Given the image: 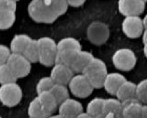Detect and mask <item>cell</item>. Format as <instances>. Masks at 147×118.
Instances as JSON below:
<instances>
[{
	"label": "cell",
	"mask_w": 147,
	"mask_h": 118,
	"mask_svg": "<svg viewBox=\"0 0 147 118\" xmlns=\"http://www.w3.org/2000/svg\"><path fill=\"white\" fill-rule=\"evenodd\" d=\"M68 89L73 95L78 98H86L93 93L94 88L83 74H76L72 78L68 84Z\"/></svg>",
	"instance_id": "obj_8"
},
{
	"label": "cell",
	"mask_w": 147,
	"mask_h": 118,
	"mask_svg": "<svg viewBox=\"0 0 147 118\" xmlns=\"http://www.w3.org/2000/svg\"><path fill=\"white\" fill-rule=\"evenodd\" d=\"M0 118H3V117H1V116H0Z\"/></svg>",
	"instance_id": "obj_39"
},
{
	"label": "cell",
	"mask_w": 147,
	"mask_h": 118,
	"mask_svg": "<svg viewBox=\"0 0 147 118\" xmlns=\"http://www.w3.org/2000/svg\"><path fill=\"white\" fill-rule=\"evenodd\" d=\"M67 2V5L73 7H81L82 5H84V3L86 1L84 0H68Z\"/></svg>",
	"instance_id": "obj_32"
},
{
	"label": "cell",
	"mask_w": 147,
	"mask_h": 118,
	"mask_svg": "<svg viewBox=\"0 0 147 118\" xmlns=\"http://www.w3.org/2000/svg\"><path fill=\"white\" fill-rule=\"evenodd\" d=\"M10 55L11 51L9 47L6 46V45L0 44V66L7 64V61Z\"/></svg>",
	"instance_id": "obj_30"
},
{
	"label": "cell",
	"mask_w": 147,
	"mask_h": 118,
	"mask_svg": "<svg viewBox=\"0 0 147 118\" xmlns=\"http://www.w3.org/2000/svg\"><path fill=\"white\" fill-rule=\"evenodd\" d=\"M122 118H140L142 108L144 104H142L137 99H131L128 101L122 102Z\"/></svg>",
	"instance_id": "obj_15"
},
{
	"label": "cell",
	"mask_w": 147,
	"mask_h": 118,
	"mask_svg": "<svg viewBox=\"0 0 147 118\" xmlns=\"http://www.w3.org/2000/svg\"><path fill=\"white\" fill-rule=\"evenodd\" d=\"M111 61L116 69L122 71H129L135 67L137 58L131 49L124 48L114 52Z\"/></svg>",
	"instance_id": "obj_4"
},
{
	"label": "cell",
	"mask_w": 147,
	"mask_h": 118,
	"mask_svg": "<svg viewBox=\"0 0 147 118\" xmlns=\"http://www.w3.org/2000/svg\"><path fill=\"white\" fill-rule=\"evenodd\" d=\"M55 83H53V81L52 80V78L49 77H43L39 80L38 83L36 85V92L37 93H40L42 92H48L51 89L53 88V86Z\"/></svg>",
	"instance_id": "obj_29"
},
{
	"label": "cell",
	"mask_w": 147,
	"mask_h": 118,
	"mask_svg": "<svg viewBox=\"0 0 147 118\" xmlns=\"http://www.w3.org/2000/svg\"><path fill=\"white\" fill-rule=\"evenodd\" d=\"M79 51H76V49H65V51H57L55 64H63L71 68Z\"/></svg>",
	"instance_id": "obj_20"
},
{
	"label": "cell",
	"mask_w": 147,
	"mask_h": 118,
	"mask_svg": "<svg viewBox=\"0 0 147 118\" xmlns=\"http://www.w3.org/2000/svg\"><path fill=\"white\" fill-rule=\"evenodd\" d=\"M16 20L15 11L8 9H0V29L11 28Z\"/></svg>",
	"instance_id": "obj_23"
},
{
	"label": "cell",
	"mask_w": 147,
	"mask_h": 118,
	"mask_svg": "<svg viewBox=\"0 0 147 118\" xmlns=\"http://www.w3.org/2000/svg\"><path fill=\"white\" fill-rule=\"evenodd\" d=\"M17 1L14 0H0V9H8L16 11Z\"/></svg>",
	"instance_id": "obj_31"
},
{
	"label": "cell",
	"mask_w": 147,
	"mask_h": 118,
	"mask_svg": "<svg viewBox=\"0 0 147 118\" xmlns=\"http://www.w3.org/2000/svg\"><path fill=\"white\" fill-rule=\"evenodd\" d=\"M28 118H30V117H28Z\"/></svg>",
	"instance_id": "obj_40"
},
{
	"label": "cell",
	"mask_w": 147,
	"mask_h": 118,
	"mask_svg": "<svg viewBox=\"0 0 147 118\" xmlns=\"http://www.w3.org/2000/svg\"><path fill=\"white\" fill-rule=\"evenodd\" d=\"M86 37L89 41L100 46L108 41L109 38V26L101 21H94L87 27Z\"/></svg>",
	"instance_id": "obj_6"
},
{
	"label": "cell",
	"mask_w": 147,
	"mask_h": 118,
	"mask_svg": "<svg viewBox=\"0 0 147 118\" xmlns=\"http://www.w3.org/2000/svg\"><path fill=\"white\" fill-rule=\"evenodd\" d=\"M142 36V42H144V44H146L147 43V29L144 30Z\"/></svg>",
	"instance_id": "obj_35"
},
{
	"label": "cell",
	"mask_w": 147,
	"mask_h": 118,
	"mask_svg": "<svg viewBox=\"0 0 147 118\" xmlns=\"http://www.w3.org/2000/svg\"><path fill=\"white\" fill-rule=\"evenodd\" d=\"M31 39H30V37H29L26 34L15 35L11 40L10 45H9V49H10L11 53L23 54Z\"/></svg>",
	"instance_id": "obj_17"
},
{
	"label": "cell",
	"mask_w": 147,
	"mask_h": 118,
	"mask_svg": "<svg viewBox=\"0 0 147 118\" xmlns=\"http://www.w3.org/2000/svg\"><path fill=\"white\" fill-rule=\"evenodd\" d=\"M48 118H76V117H71V116H64V115H51Z\"/></svg>",
	"instance_id": "obj_36"
},
{
	"label": "cell",
	"mask_w": 147,
	"mask_h": 118,
	"mask_svg": "<svg viewBox=\"0 0 147 118\" xmlns=\"http://www.w3.org/2000/svg\"><path fill=\"white\" fill-rule=\"evenodd\" d=\"M28 115L30 118H48L52 115L49 111L42 106L38 98H34L28 106Z\"/></svg>",
	"instance_id": "obj_19"
},
{
	"label": "cell",
	"mask_w": 147,
	"mask_h": 118,
	"mask_svg": "<svg viewBox=\"0 0 147 118\" xmlns=\"http://www.w3.org/2000/svg\"><path fill=\"white\" fill-rule=\"evenodd\" d=\"M104 103H105V99H103V98L96 97V98L92 99L91 101L87 103L86 113L94 118L96 117L102 113L103 107H104Z\"/></svg>",
	"instance_id": "obj_22"
},
{
	"label": "cell",
	"mask_w": 147,
	"mask_h": 118,
	"mask_svg": "<svg viewBox=\"0 0 147 118\" xmlns=\"http://www.w3.org/2000/svg\"><path fill=\"white\" fill-rule=\"evenodd\" d=\"M95 118H122V105L118 99H105L103 111Z\"/></svg>",
	"instance_id": "obj_12"
},
{
	"label": "cell",
	"mask_w": 147,
	"mask_h": 118,
	"mask_svg": "<svg viewBox=\"0 0 147 118\" xmlns=\"http://www.w3.org/2000/svg\"><path fill=\"white\" fill-rule=\"evenodd\" d=\"M136 99L142 104H147V79L136 85Z\"/></svg>",
	"instance_id": "obj_28"
},
{
	"label": "cell",
	"mask_w": 147,
	"mask_h": 118,
	"mask_svg": "<svg viewBox=\"0 0 147 118\" xmlns=\"http://www.w3.org/2000/svg\"><path fill=\"white\" fill-rule=\"evenodd\" d=\"M121 29L123 33L130 39H138L144 30L140 17H126L122 21Z\"/></svg>",
	"instance_id": "obj_10"
},
{
	"label": "cell",
	"mask_w": 147,
	"mask_h": 118,
	"mask_svg": "<svg viewBox=\"0 0 147 118\" xmlns=\"http://www.w3.org/2000/svg\"><path fill=\"white\" fill-rule=\"evenodd\" d=\"M76 118H94V117H92L89 115H87L86 112H83L82 113H80L79 115H77Z\"/></svg>",
	"instance_id": "obj_34"
},
{
	"label": "cell",
	"mask_w": 147,
	"mask_h": 118,
	"mask_svg": "<svg viewBox=\"0 0 147 118\" xmlns=\"http://www.w3.org/2000/svg\"><path fill=\"white\" fill-rule=\"evenodd\" d=\"M30 63L39 61V49L37 45V39H31L30 44L26 48L24 53L22 54Z\"/></svg>",
	"instance_id": "obj_25"
},
{
	"label": "cell",
	"mask_w": 147,
	"mask_h": 118,
	"mask_svg": "<svg viewBox=\"0 0 147 118\" xmlns=\"http://www.w3.org/2000/svg\"><path fill=\"white\" fill-rule=\"evenodd\" d=\"M37 45L39 49V62L46 67L53 66L57 55V43L52 38L42 37L37 39Z\"/></svg>",
	"instance_id": "obj_3"
},
{
	"label": "cell",
	"mask_w": 147,
	"mask_h": 118,
	"mask_svg": "<svg viewBox=\"0 0 147 118\" xmlns=\"http://www.w3.org/2000/svg\"><path fill=\"white\" fill-rule=\"evenodd\" d=\"M16 81L17 78L7 64L0 66V84L3 85L10 83H16Z\"/></svg>",
	"instance_id": "obj_27"
},
{
	"label": "cell",
	"mask_w": 147,
	"mask_h": 118,
	"mask_svg": "<svg viewBox=\"0 0 147 118\" xmlns=\"http://www.w3.org/2000/svg\"><path fill=\"white\" fill-rule=\"evenodd\" d=\"M127 80L122 74L118 72H111L108 73L103 84V88L110 95H116L121 86L125 83Z\"/></svg>",
	"instance_id": "obj_14"
},
{
	"label": "cell",
	"mask_w": 147,
	"mask_h": 118,
	"mask_svg": "<svg viewBox=\"0 0 147 118\" xmlns=\"http://www.w3.org/2000/svg\"><path fill=\"white\" fill-rule=\"evenodd\" d=\"M144 55L147 58V43L144 44Z\"/></svg>",
	"instance_id": "obj_38"
},
{
	"label": "cell",
	"mask_w": 147,
	"mask_h": 118,
	"mask_svg": "<svg viewBox=\"0 0 147 118\" xmlns=\"http://www.w3.org/2000/svg\"><path fill=\"white\" fill-rule=\"evenodd\" d=\"M59 115L64 116L76 117L83 112V106L80 102L76 99L68 98L58 106Z\"/></svg>",
	"instance_id": "obj_13"
},
{
	"label": "cell",
	"mask_w": 147,
	"mask_h": 118,
	"mask_svg": "<svg viewBox=\"0 0 147 118\" xmlns=\"http://www.w3.org/2000/svg\"><path fill=\"white\" fill-rule=\"evenodd\" d=\"M50 92L56 99L58 104H61L63 102L67 100L69 97V89L66 87L65 85L62 84H54L53 88L50 90Z\"/></svg>",
	"instance_id": "obj_26"
},
{
	"label": "cell",
	"mask_w": 147,
	"mask_h": 118,
	"mask_svg": "<svg viewBox=\"0 0 147 118\" xmlns=\"http://www.w3.org/2000/svg\"><path fill=\"white\" fill-rule=\"evenodd\" d=\"M82 74L86 76L94 89H100L103 87L108 71L105 62L100 59L94 57Z\"/></svg>",
	"instance_id": "obj_2"
},
{
	"label": "cell",
	"mask_w": 147,
	"mask_h": 118,
	"mask_svg": "<svg viewBox=\"0 0 147 118\" xmlns=\"http://www.w3.org/2000/svg\"><path fill=\"white\" fill-rule=\"evenodd\" d=\"M22 98V90L17 83L0 86V103L7 107L16 106Z\"/></svg>",
	"instance_id": "obj_5"
},
{
	"label": "cell",
	"mask_w": 147,
	"mask_h": 118,
	"mask_svg": "<svg viewBox=\"0 0 147 118\" xmlns=\"http://www.w3.org/2000/svg\"><path fill=\"white\" fill-rule=\"evenodd\" d=\"M37 98H38L39 102L42 104V106L47 111H49L51 113H53L59 106L56 99L54 98V96L52 94V93H51L50 91L39 93Z\"/></svg>",
	"instance_id": "obj_21"
},
{
	"label": "cell",
	"mask_w": 147,
	"mask_h": 118,
	"mask_svg": "<svg viewBox=\"0 0 147 118\" xmlns=\"http://www.w3.org/2000/svg\"><path fill=\"white\" fill-rule=\"evenodd\" d=\"M65 49H76V51H82L81 44L75 38H63L57 42V51H65Z\"/></svg>",
	"instance_id": "obj_24"
},
{
	"label": "cell",
	"mask_w": 147,
	"mask_h": 118,
	"mask_svg": "<svg viewBox=\"0 0 147 118\" xmlns=\"http://www.w3.org/2000/svg\"><path fill=\"white\" fill-rule=\"evenodd\" d=\"M74 76H75V72L72 71L71 68L63 64H54L50 74V77L55 84H62L65 86L69 84Z\"/></svg>",
	"instance_id": "obj_11"
},
{
	"label": "cell",
	"mask_w": 147,
	"mask_h": 118,
	"mask_svg": "<svg viewBox=\"0 0 147 118\" xmlns=\"http://www.w3.org/2000/svg\"><path fill=\"white\" fill-rule=\"evenodd\" d=\"M144 0H119L118 2L119 11L124 17H139L145 9Z\"/></svg>",
	"instance_id": "obj_9"
},
{
	"label": "cell",
	"mask_w": 147,
	"mask_h": 118,
	"mask_svg": "<svg viewBox=\"0 0 147 118\" xmlns=\"http://www.w3.org/2000/svg\"><path fill=\"white\" fill-rule=\"evenodd\" d=\"M94 59V56L89 51H80L78 52L75 61L71 66L72 71L77 74H82V72L89 64L90 61Z\"/></svg>",
	"instance_id": "obj_16"
},
{
	"label": "cell",
	"mask_w": 147,
	"mask_h": 118,
	"mask_svg": "<svg viewBox=\"0 0 147 118\" xmlns=\"http://www.w3.org/2000/svg\"><path fill=\"white\" fill-rule=\"evenodd\" d=\"M140 118H147V104H144V105H142Z\"/></svg>",
	"instance_id": "obj_33"
},
{
	"label": "cell",
	"mask_w": 147,
	"mask_h": 118,
	"mask_svg": "<svg viewBox=\"0 0 147 118\" xmlns=\"http://www.w3.org/2000/svg\"><path fill=\"white\" fill-rule=\"evenodd\" d=\"M7 65L17 79L28 76L31 70V63L22 54L11 53L7 61Z\"/></svg>",
	"instance_id": "obj_7"
},
{
	"label": "cell",
	"mask_w": 147,
	"mask_h": 118,
	"mask_svg": "<svg viewBox=\"0 0 147 118\" xmlns=\"http://www.w3.org/2000/svg\"><path fill=\"white\" fill-rule=\"evenodd\" d=\"M142 20V25H144V29H147V14L144 16V17Z\"/></svg>",
	"instance_id": "obj_37"
},
{
	"label": "cell",
	"mask_w": 147,
	"mask_h": 118,
	"mask_svg": "<svg viewBox=\"0 0 147 118\" xmlns=\"http://www.w3.org/2000/svg\"><path fill=\"white\" fill-rule=\"evenodd\" d=\"M136 85L137 84L132 81H126L121 86L115 96L121 103L128 101V100L136 99Z\"/></svg>",
	"instance_id": "obj_18"
},
{
	"label": "cell",
	"mask_w": 147,
	"mask_h": 118,
	"mask_svg": "<svg viewBox=\"0 0 147 118\" xmlns=\"http://www.w3.org/2000/svg\"><path fill=\"white\" fill-rule=\"evenodd\" d=\"M67 8V2L64 0H33L28 6V13L38 23L51 24L63 15Z\"/></svg>",
	"instance_id": "obj_1"
}]
</instances>
